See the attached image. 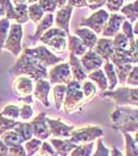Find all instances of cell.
<instances>
[{
  "label": "cell",
  "instance_id": "1",
  "mask_svg": "<svg viewBox=\"0 0 138 156\" xmlns=\"http://www.w3.org/2000/svg\"><path fill=\"white\" fill-rule=\"evenodd\" d=\"M9 74L12 76H27L36 81L48 78L47 68L23 51L18 56L14 66L9 70Z\"/></svg>",
  "mask_w": 138,
  "mask_h": 156
},
{
  "label": "cell",
  "instance_id": "31",
  "mask_svg": "<svg viewBox=\"0 0 138 156\" xmlns=\"http://www.w3.org/2000/svg\"><path fill=\"white\" fill-rule=\"evenodd\" d=\"M66 90H67L66 84H55L53 87L54 103L57 110H59L62 106V103H64V95H66Z\"/></svg>",
  "mask_w": 138,
  "mask_h": 156
},
{
  "label": "cell",
  "instance_id": "48",
  "mask_svg": "<svg viewBox=\"0 0 138 156\" xmlns=\"http://www.w3.org/2000/svg\"><path fill=\"white\" fill-rule=\"evenodd\" d=\"M40 154H47L49 156H58V154L56 153V151L54 150V148L52 147L50 143L44 142L42 143L41 148H40Z\"/></svg>",
  "mask_w": 138,
  "mask_h": 156
},
{
  "label": "cell",
  "instance_id": "33",
  "mask_svg": "<svg viewBox=\"0 0 138 156\" xmlns=\"http://www.w3.org/2000/svg\"><path fill=\"white\" fill-rule=\"evenodd\" d=\"M126 137V156H138L136 136L132 137L130 133H122Z\"/></svg>",
  "mask_w": 138,
  "mask_h": 156
},
{
  "label": "cell",
  "instance_id": "40",
  "mask_svg": "<svg viewBox=\"0 0 138 156\" xmlns=\"http://www.w3.org/2000/svg\"><path fill=\"white\" fill-rule=\"evenodd\" d=\"M18 123L19 122L17 120L0 115V134L5 131H9V130H12L18 125Z\"/></svg>",
  "mask_w": 138,
  "mask_h": 156
},
{
  "label": "cell",
  "instance_id": "8",
  "mask_svg": "<svg viewBox=\"0 0 138 156\" xmlns=\"http://www.w3.org/2000/svg\"><path fill=\"white\" fill-rule=\"evenodd\" d=\"M104 131L99 127H83L76 130H72L70 135V140L74 144L78 145L81 143L92 142L96 138L103 136Z\"/></svg>",
  "mask_w": 138,
  "mask_h": 156
},
{
  "label": "cell",
  "instance_id": "34",
  "mask_svg": "<svg viewBox=\"0 0 138 156\" xmlns=\"http://www.w3.org/2000/svg\"><path fill=\"white\" fill-rule=\"evenodd\" d=\"M112 45H113L114 51L117 50H125L129 48L130 41L127 39L126 36L122 34V32H117L116 34L112 39Z\"/></svg>",
  "mask_w": 138,
  "mask_h": 156
},
{
  "label": "cell",
  "instance_id": "28",
  "mask_svg": "<svg viewBox=\"0 0 138 156\" xmlns=\"http://www.w3.org/2000/svg\"><path fill=\"white\" fill-rule=\"evenodd\" d=\"M27 12H28V19L34 24L39 23L40 20L45 15V12L43 11V9L40 6V4L37 2L29 4L28 7H27Z\"/></svg>",
  "mask_w": 138,
  "mask_h": 156
},
{
  "label": "cell",
  "instance_id": "46",
  "mask_svg": "<svg viewBox=\"0 0 138 156\" xmlns=\"http://www.w3.org/2000/svg\"><path fill=\"white\" fill-rule=\"evenodd\" d=\"M33 115V108L30 104H23L20 107V118L23 121H28Z\"/></svg>",
  "mask_w": 138,
  "mask_h": 156
},
{
  "label": "cell",
  "instance_id": "53",
  "mask_svg": "<svg viewBox=\"0 0 138 156\" xmlns=\"http://www.w3.org/2000/svg\"><path fill=\"white\" fill-rule=\"evenodd\" d=\"M109 156H124L122 155V153L120 152V151L117 149L116 147H113L110 151V155Z\"/></svg>",
  "mask_w": 138,
  "mask_h": 156
},
{
  "label": "cell",
  "instance_id": "54",
  "mask_svg": "<svg viewBox=\"0 0 138 156\" xmlns=\"http://www.w3.org/2000/svg\"><path fill=\"white\" fill-rule=\"evenodd\" d=\"M12 3L14 5H18V4H23V3H27V0H11Z\"/></svg>",
  "mask_w": 138,
  "mask_h": 156
},
{
  "label": "cell",
  "instance_id": "7",
  "mask_svg": "<svg viewBox=\"0 0 138 156\" xmlns=\"http://www.w3.org/2000/svg\"><path fill=\"white\" fill-rule=\"evenodd\" d=\"M29 56L40 62L44 67H51L56 64L62 62V58L60 56H57L56 54L50 50L46 46H36L34 48H25L22 50Z\"/></svg>",
  "mask_w": 138,
  "mask_h": 156
},
{
  "label": "cell",
  "instance_id": "45",
  "mask_svg": "<svg viewBox=\"0 0 138 156\" xmlns=\"http://www.w3.org/2000/svg\"><path fill=\"white\" fill-rule=\"evenodd\" d=\"M126 83L132 87H136L138 85V67L137 65H134L132 68V70L130 71L129 75H128L126 79Z\"/></svg>",
  "mask_w": 138,
  "mask_h": 156
},
{
  "label": "cell",
  "instance_id": "12",
  "mask_svg": "<svg viewBox=\"0 0 138 156\" xmlns=\"http://www.w3.org/2000/svg\"><path fill=\"white\" fill-rule=\"evenodd\" d=\"M125 20H126L125 17L117 12L109 15L108 20L101 32L103 37H110V39L113 37L117 32L120 31V26Z\"/></svg>",
  "mask_w": 138,
  "mask_h": 156
},
{
  "label": "cell",
  "instance_id": "26",
  "mask_svg": "<svg viewBox=\"0 0 138 156\" xmlns=\"http://www.w3.org/2000/svg\"><path fill=\"white\" fill-rule=\"evenodd\" d=\"M87 78L90 81H94L95 83H97L98 87L104 92V90H108V81H107V78L105 76L104 72L101 69H98L96 71H92L87 74Z\"/></svg>",
  "mask_w": 138,
  "mask_h": 156
},
{
  "label": "cell",
  "instance_id": "6",
  "mask_svg": "<svg viewBox=\"0 0 138 156\" xmlns=\"http://www.w3.org/2000/svg\"><path fill=\"white\" fill-rule=\"evenodd\" d=\"M22 39H23V27L21 24L12 23L9 25L3 49L12 53L14 56H19L22 52Z\"/></svg>",
  "mask_w": 138,
  "mask_h": 156
},
{
  "label": "cell",
  "instance_id": "10",
  "mask_svg": "<svg viewBox=\"0 0 138 156\" xmlns=\"http://www.w3.org/2000/svg\"><path fill=\"white\" fill-rule=\"evenodd\" d=\"M49 82L51 84H67L72 80V73L67 62H59L48 73Z\"/></svg>",
  "mask_w": 138,
  "mask_h": 156
},
{
  "label": "cell",
  "instance_id": "52",
  "mask_svg": "<svg viewBox=\"0 0 138 156\" xmlns=\"http://www.w3.org/2000/svg\"><path fill=\"white\" fill-rule=\"evenodd\" d=\"M7 152H9V147L0 138V156H7Z\"/></svg>",
  "mask_w": 138,
  "mask_h": 156
},
{
  "label": "cell",
  "instance_id": "39",
  "mask_svg": "<svg viewBox=\"0 0 138 156\" xmlns=\"http://www.w3.org/2000/svg\"><path fill=\"white\" fill-rule=\"evenodd\" d=\"M0 115L17 120L20 118V107L15 104H9L2 108V110L0 112Z\"/></svg>",
  "mask_w": 138,
  "mask_h": 156
},
{
  "label": "cell",
  "instance_id": "58",
  "mask_svg": "<svg viewBox=\"0 0 138 156\" xmlns=\"http://www.w3.org/2000/svg\"><path fill=\"white\" fill-rule=\"evenodd\" d=\"M124 1H129V2H131V1H134V0H124Z\"/></svg>",
  "mask_w": 138,
  "mask_h": 156
},
{
  "label": "cell",
  "instance_id": "15",
  "mask_svg": "<svg viewBox=\"0 0 138 156\" xmlns=\"http://www.w3.org/2000/svg\"><path fill=\"white\" fill-rule=\"evenodd\" d=\"M12 90L17 97L23 98L28 95H31L33 92V83L32 79L27 76H17V78L14 81Z\"/></svg>",
  "mask_w": 138,
  "mask_h": 156
},
{
  "label": "cell",
  "instance_id": "13",
  "mask_svg": "<svg viewBox=\"0 0 138 156\" xmlns=\"http://www.w3.org/2000/svg\"><path fill=\"white\" fill-rule=\"evenodd\" d=\"M74 7L66 4L64 6L56 9V15L54 17V22L57 28L62 29L69 36L70 34V21Z\"/></svg>",
  "mask_w": 138,
  "mask_h": 156
},
{
  "label": "cell",
  "instance_id": "35",
  "mask_svg": "<svg viewBox=\"0 0 138 156\" xmlns=\"http://www.w3.org/2000/svg\"><path fill=\"white\" fill-rule=\"evenodd\" d=\"M82 82L83 83H81V89L84 95L85 103H87L89 100H91L95 97V95L97 93V87L90 80H84Z\"/></svg>",
  "mask_w": 138,
  "mask_h": 156
},
{
  "label": "cell",
  "instance_id": "29",
  "mask_svg": "<svg viewBox=\"0 0 138 156\" xmlns=\"http://www.w3.org/2000/svg\"><path fill=\"white\" fill-rule=\"evenodd\" d=\"M14 131H16L17 133H19V135L23 138L24 142L26 140H30L33 136V132H32V127H31V124L30 123H22V122H19L18 125L14 128Z\"/></svg>",
  "mask_w": 138,
  "mask_h": 156
},
{
  "label": "cell",
  "instance_id": "16",
  "mask_svg": "<svg viewBox=\"0 0 138 156\" xmlns=\"http://www.w3.org/2000/svg\"><path fill=\"white\" fill-rule=\"evenodd\" d=\"M51 90V83L46 79L36 80V85L33 87V97L36 98L45 107L50 106L49 92Z\"/></svg>",
  "mask_w": 138,
  "mask_h": 156
},
{
  "label": "cell",
  "instance_id": "21",
  "mask_svg": "<svg viewBox=\"0 0 138 156\" xmlns=\"http://www.w3.org/2000/svg\"><path fill=\"white\" fill-rule=\"evenodd\" d=\"M54 150L59 156H67L78 145L72 143L70 140H60V138L53 137L49 140Z\"/></svg>",
  "mask_w": 138,
  "mask_h": 156
},
{
  "label": "cell",
  "instance_id": "23",
  "mask_svg": "<svg viewBox=\"0 0 138 156\" xmlns=\"http://www.w3.org/2000/svg\"><path fill=\"white\" fill-rule=\"evenodd\" d=\"M54 23V15L53 14H45L44 17L40 20V22L36 24V29L33 34V40L37 41L41 37V36L44 34L46 30L51 28Z\"/></svg>",
  "mask_w": 138,
  "mask_h": 156
},
{
  "label": "cell",
  "instance_id": "24",
  "mask_svg": "<svg viewBox=\"0 0 138 156\" xmlns=\"http://www.w3.org/2000/svg\"><path fill=\"white\" fill-rule=\"evenodd\" d=\"M102 67L103 72H104L105 76L107 78V81H108V90H114L119 82H117V77L113 64L110 60H106V62H104Z\"/></svg>",
  "mask_w": 138,
  "mask_h": 156
},
{
  "label": "cell",
  "instance_id": "4",
  "mask_svg": "<svg viewBox=\"0 0 138 156\" xmlns=\"http://www.w3.org/2000/svg\"><path fill=\"white\" fill-rule=\"evenodd\" d=\"M101 97L110 98L115 102L117 106H138V90L137 87H120L116 90H104L101 94Z\"/></svg>",
  "mask_w": 138,
  "mask_h": 156
},
{
  "label": "cell",
  "instance_id": "37",
  "mask_svg": "<svg viewBox=\"0 0 138 156\" xmlns=\"http://www.w3.org/2000/svg\"><path fill=\"white\" fill-rule=\"evenodd\" d=\"M95 146V142H90L89 144H83L77 146L71 152V156H90L92 153V148Z\"/></svg>",
  "mask_w": 138,
  "mask_h": 156
},
{
  "label": "cell",
  "instance_id": "2",
  "mask_svg": "<svg viewBox=\"0 0 138 156\" xmlns=\"http://www.w3.org/2000/svg\"><path fill=\"white\" fill-rule=\"evenodd\" d=\"M113 123L112 128L122 133H137L138 128V110L137 107L132 108L119 106L110 115Z\"/></svg>",
  "mask_w": 138,
  "mask_h": 156
},
{
  "label": "cell",
  "instance_id": "41",
  "mask_svg": "<svg viewBox=\"0 0 138 156\" xmlns=\"http://www.w3.org/2000/svg\"><path fill=\"white\" fill-rule=\"evenodd\" d=\"M0 6L4 12V17L9 20H15V6L11 0H0Z\"/></svg>",
  "mask_w": 138,
  "mask_h": 156
},
{
  "label": "cell",
  "instance_id": "3",
  "mask_svg": "<svg viewBox=\"0 0 138 156\" xmlns=\"http://www.w3.org/2000/svg\"><path fill=\"white\" fill-rule=\"evenodd\" d=\"M66 85L67 90L62 105H64V110L67 114H72L78 110L82 104L85 103L84 95L81 89V83L79 81L72 79Z\"/></svg>",
  "mask_w": 138,
  "mask_h": 156
},
{
  "label": "cell",
  "instance_id": "56",
  "mask_svg": "<svg viewBox=\"0 0 138 156\" xmlns=\"http://www.w3.org/2000/svg\"><path fill=\"white\" fill-rule=\"evenodd\" d=\"M0 17H4V12H3V9H1V6H0Z\"/></svg>",
  "mask_w": 138,
  "mask_h": 156
},
{
  "label": "cell",
  "instance_id": "38",
  "mask_svg": "<svg viewBox=\"0 0 138 156\" xmlns=\"http://www.w3.org/2000/svg\"><path fill=\"white\" fill-rule=\"evenodd\" d=\"M42 140H39V138H30V140H26L24 145L25 151H26V154L27 156H33L37 151L40 150L42 145Z\"/></svg>",
  "mask_w": 138,
  "mask_h": 156
},
{
  "label": "cell",
  "instance_id": "57",
  "mask_svg": "<svg viewBox=\"0 0 138 156\" xmlns=\"http://www.w3.org/2000/svg\"><path fill=\"white\" fill-rule=\"evenodd\" d=\"M34 2H37V0H27V3H28V4L34 3Z\"/></svg>",
  "mask_w": 138,
  "mask_h": 156
},
{
  "label": "cell",
  "instance_id": "47",
  "mask_svg": "<svg viewBox=\"0 0 138 156\" xmlns=\"http://www.w3.org/2000/svg\"><path fill=\"white\" fill-rule=\"evenodd\" d=\"M7 156H27L25 148L22 145H16L12 147H9Z\"/></svg>",
  "mask_w": 138,
  "mask_h": 156
},
{
  "label": "cell",
  "instance_id": "20",
  "mask_svg": "<svg viewBox=\"0 0 138 156\" xmlns=\"http://www.w3.org/2000/svg\"><path fill=\"white\" fill-rule=\"evenodd\" d=\"M67 39V48L69 49L70 54H73L77 57H81L88 50L83 44V42L75 34H69Z\"/></svg>",
  "mask_w": 138,
  "mask_h": 156
},
{
  "label": "cell",
  "instance_id": "30",
  "mask_svg": "<svg viewBox=\"0 0 138 156\" xmlns=\"http://www.w3.org/2000/svg\"><path fill=\"white\" fill-rule=\"evenodd\" d=\"M134 65L132 64H124V65H115L114 70L116 73L117 77V82L122 84H126V79L129 75L130 71L132 70V68Z\"/></svg>",
  "mask_w": 138,
  "mask_h": 156
},
{
  "label": "cell",
  "instance_id": "9",
  "mask_svg": "<svg viewBox=\"0 0 138 156\" xmlns=\"http://www.w3.org/2000/svg\"><path fill=\"white\" fill-rule=\"evenodd\" d=\"M109 17V12L104 9H100L94 14H91L88 18L84 19L80 23V27H87L95 32L96 34H100L106 24Z\"/></svg>",
  "mask_w": 138,
  "mask_h": 156
},
{
  "label": "cell",
  "instance_id": "18",
  "mask_svg": "<svg viewBox=\"0 0 138 156\" xmlns=\"http://www.w3.org/2000/svg\"><path fill=\"white\" fill-rule=\"evenodd\" d=\"M95 52L102 57L104 62L109 60L110 56L113 53V45H112V39L110 37H102V39H98V41L92 48Z\"/></svg>",
  "mask_w": 138,
  "mask_h": 156
},
{
  "label": "cell",
  "instance_id": "43",
  "mask_svg": "<svg viewBox=\"0 0 138 156\" xmlns=\"http://www.w3.org/2000/svg\"><path fill=\"white\" fill-rule=\"evenodd\" d=\"M120 30H122L120 32H122L124 36L127 37V39L129 40L130 43L136 41L135 34H134V32H133V25L132 23H130L128 20H125V21L122 22V26H120Z\"/></svg>",
  "mask_w": 138,
  "mask_h": 156
},
{
  "label": "cell",
  "instance_id": "36",
  "mask_svg": "<svg viewBox=\"0 0 138 156\" xmlns=\"http://www.w3.org/2000/svg\"><path fill=\"white\" fill-rule=\"evenodd\" d=\"M9 25H11V20L6 19L5 17H2L0 19V52L3 50V45L9 34Z\"/></svg>",
  "mask_w": 138,
  "mask_h": 156
},
{
  "label": "cell",
  "instance_id": "22",
  "mask_svg": "<svg viewBox=\"0 0 138 156\" xmlns=\"http://www.w3.org/2000/svg\"><path fill=\"white\" fill-rule=\"evenodd\" d=\"M75 36H77L83 42V44L88 50H92L98 41V34L87 27H79L75 30Z\"/></svg>",
  "mask_w": 138,
  "mask_h": 156
},
{
  "label": "cell",
  "instance_id": "50",
  "mask_svg": "<svg viewBox=\"0 0 138 156\" xmlns=\"http://www.w3.org/2000/svg\"><path fill=\"white\" fill-rule=\"evenodd\" d=\"M107 0H86L87 7H89L91 11H96L98 9H101L105 5Z\"/></svg>",
  "mask_w": 138,
  "mask_h": 156
},
{
  "label": "cell",
  "instance_id": "51",
  "mask_svg": "<svg viewBox=\"0 0 138 156\" xmlns=\"http://www.w3.org/2000/svg\"><path fill=\"white\" fill-rule=\"evenodd\" d=\"M67 4L72 7H77V9H80V7H87L86 0H67Z\"/></svg>",
  "mask_w": 138,
  "mask_h": 156
},
{
  "label": "cell",
  "instance_id": "32",
  "mask_svg": "<svg viewBox=\"0 0 138 156\" xmlns=\"http://www.w3.org/2000/svg\"><path fill=\"white\" fill-rule=\"evenodd\" d=\"M15 6V21L18 24H24L28 22V12H27V3L18 4Z\"/></svg>",
  "mask_w": 138,
  "mask_h": 156
},
{
  "label": "cell",
  "instance_id": "17",
  "mask_svg": "<svg viewBox=\"0 0 138 156\" xmlns=\"http://www.w3.org/2000/svg\"><path fill=\"white\" fill-rule=\"evenodd\" d=\"M47 122H48L50 134H53L57 138L70 137L72 130H74V126H69V125L62 123L60 120H53L47 118Z\"/></svg>",
  "mask_w": 138,
  "mask_h": 156
},
{
  "label": "cell",
  "instance_id": "25",
  "mask_svg": "<svg viewBox=\"0 0 138 156\" xmlns=\"http://www.w3.org/2000/svg\"><path fill=\"white\" fill-rule=\"evenodd\" d=\"M120 15L125 17V19L128 20L130 23H135L137 21L138 17V9H137V0L130 2V3L122 5L119 9Z\"/></svg>",
  "mask_w": 138,
  "mask_h": 156
},
{
  "label": "cell",
  "instance_id": "19",
  "mask_svg": "<svg viewBox=\"0 0 138 156\" xmlns=\"http://www.w3.org/2000/svg\"><path fill=\"white\" fill-rule=\"evenodd\" d=\"M67 64H69L70 69H71L73 80L82 82L87 79V74H86V72L84 71L81 62H80L79 57L75 56V55H73V54H70L69 62H67Z\"/></svg>",
  "mask_w": 138,
  "mask_h": 156
},
{
  "label": "cell",
  "instance_id": "59",
  "mask_svg": "<svg viewBox=\"0 0 138 156\" xmlns=\"http://www.w3.org/2000/svg\"><path fill=\"white\" fill-rule=\"evenodd\" d=\"M41 156H49V155H47V154H41Z\"/></svg>",
  "mask_w": 138,
  "mask_h": 156
},
{
  "label": "cell",
  "instance_id": "49",
  "mask_svg": "<svg viewBox=\"0 0 138 156\" xmlns=\"http://www.w3.org/2000/svg\"><path fill=\"white\" fill-rule=\"evenodd\" d=\"M109 155H110V150L103 145L102 140H98L97 151L92 156H109Z\"/></svg>",
  "mask_w": 138,
  "mask_h": 156
},
{
  "label": "cell",
  "instance_id": "44",
  "mask_svg": "<svg viewBox=\"0 0 138 156\" xmlns=\"http://www.w3.org/2000/svg\"><path fill=\"white\" fill-rule=\"evenodd\" d=\"M124 0H107L105 5L107 7V12H110L111 14L119 12L122 6L124 5Z\"/></svg>",
  "mask_w": 138,
  "mask_h": 156
},
{
  "label": "cell",
  "instance_id": "11",
  "mask_svg": "<svg viewBox=\"0 0 138 156\" xmlns=\"http://www.w3.org/2000/svg\"><path fill=\"white\" fill-rule=\"evenodd\" d=\"M31 127L33 135L36 138L41 140H47L50 135V130L48 126V122H47V117L45 112H41L31 121Z\"/></svg>",
  "mask_w": 138,
  "mask_h": 156
},
{
  "label": "cell",
  "instance_id": "42",
  "mask_svg": "<svg viewBox=\"0 0 138 156\" xmlns=\"http://www.w3.org/2000/svg\"><path fill=\"white\" fill-rule=\"evenodd\" d=\"M37 3L43 9L45 14H53L58 9L56 0H37Z\"/></svg>",
  "mask_w": 138,
  "mask_h": 156
},
{
  "label": "cell",
  "instance_id": "14",
  "mask_svg": "<svg viewBox=\"0 0 138 156\" xmlns=\"http://www.w3.org/2000/svg\"><path fill=\"white\" fill-rule=\"evenodd\" d=\"M79 59L86 74L100 69L104 64V60L102 57L98 55L94 50H87Z\"/></svg>",
  "mask_w": 138,
  "mask_h": 156
},
{
  "label": "cell",
  "instance_id": "5",
  "mask_svg": "<svg viewBox=\"0 0 138 156\" xmlns=\"http://www.w3.org/2000/svg\"><path fill=\"white\" fill-rule=\"evenodd\" d=\"M67 34L62 29L51 27L46 30L39 40L52 50H55L57 52H64L67 49Z\"/></svg>",
  "mask_w": 138,
  "mask_h": 156
},
{
  "label": "cell",
  "instance_id": "27",
  "mask_svg": "<svg viewBox=\"0 0 138 156\" xmlns=\"http://www.w3.org/2000/svg\"><path fill=\"white\" fill-rule=\"evenodd\" d=\"M0 138L2 142L5 144L7 147H12L16 145H22V143L24 142L23 138L19 135V133H17L14 130H9L0 134Z\"/></svg>",
  "mask_w": 138,
  "mask_h": 156
},
{
  "label": "cell",
  "instance_id": "55",
  "mask_svg": "<svg viewBox=\"0 0 138 156\" xmlns=\"http://www.w3.org/2000/svg\"><path fill=\"white\" fill-rule=\"evenodd\" d=\"M67 0H56L57 2V6H58V9H60V7L64 6L67 4Z\"/></svg>",
  "mask_w": 138,
  "mask_h": 156
}]
</instances>
